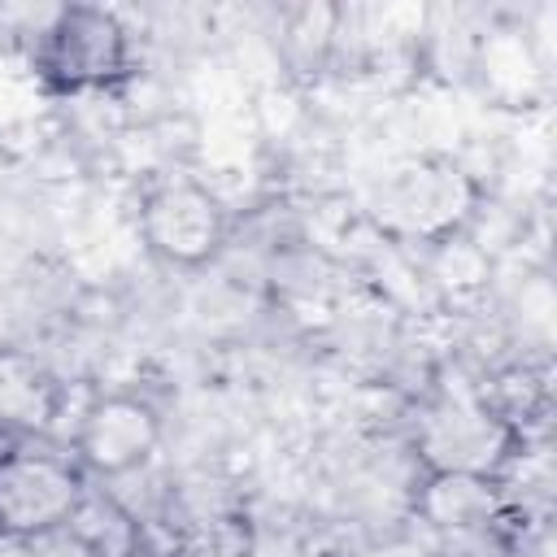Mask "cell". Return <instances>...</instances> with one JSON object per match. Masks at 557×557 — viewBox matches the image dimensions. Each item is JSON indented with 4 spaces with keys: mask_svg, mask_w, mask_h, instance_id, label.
Listing matches in <instances>:
<instances>
[{
    "mask_svg": "<svg viewBox=\"0 0 557 557\" xmlns=\"http://www.w3.org/2000/svg\"><path fill=\"white\" fill-rule=\"evenodd\" d=\"M126 57H131V44H126V26L117 22V13L70 4L44 30L39 65L57 87L83 91V87L113 83L126 70Z\"/></svg>",
    "mask_w": 557,
    "mask_h": 557,
    "instance_id": "cell-2",
    "label": "cell"
},
{
    "mask_svg": "<svg viewBox=\"0 0 557 557\" xmlns=\"http://www.w3.org/2000/svg\"><path fill=\"white\" fill-rule=\"evenodd\" d=\"M4 548H13V544H9V540H4V535H0V553H4Z\"/></svg>",
    "mask_w": 557,
    "mask_h": 557,
    "instance_id": "cell-9",
    "label": "cell"
},
{
    "mask_svg": "<svg viewBox=\"0 0 557 557\" xmlns=\"http://www.w3.org/2000/svg\"><path fill=\"white\" fill-rule=\"evenodd\" d=\"M57 409L61 383L52 379V370L22 348H0V431L35 440L52 431Z\"/></svg>",
    "mask_w": 557,
    "mask_h": 557,
    "instance_id": "cell-6",
    "label": "cell"
},
{
    "mask_svg": "<svg viewBox=\"0 0 557 557\" xmlns=\"http://www.w3.org/2000/svg\"><path fill=\"white\" fill-rule=\"evenodd\" d=\"M139 231L152 252L178 265H200L222 244V209L218 200L196 183H165L144 200Z\"/></svg>",
    "mask_w": 557,
    "mask_h": 557,
    "instance_id": "cell-5",
    "label": "cell"
},
{
    "mask_svg": "<svg viewBox=\"0 0 557 557\" xmlns=\"http://www.w3.org/2000/svg\"><path fill=\"white\" fill-rule=\"evenodd\" d=\"M161 418L139 396H100L83 409L74 435V461L91 474H126L152 457Z\"/></svg>",
    "mask_w": 557,
    "mask_h": 557,
    "instance_id": "cell-3",
    "label": "cell"
},
{
    "mask_svg": "<svg viewBox=\"0 0 557 557\" xmlns=\"http://www.w3.org/2000/svg\"><path fill=\"white\" fill-rule=\"evenodd\" d=\"M422 513L431 527L448 531L453 540L461 535H487L500 518V492L496 479H474V474H431L422 492Z\"/></svg>",
    "mask_w": 557,
    "mask_h": 557,
    "instance_id": "cell-7",
    "label": "cell"
},
{
    "mask_svg": "<svg viewBox=\"0 0 557 557\" xmlns=\"http://www.w3.org/2000/svg\"><path fill=\"white\" fill-rule=\"evenodd\" d=\"M418 448L431 461V474H474V479H496L505 461L513 457V431L474 409V405H448L426 418Z\"/></svg>",
    "mask_w": 557,
    "mask_h": 557,
    "instance_id": "cell-4",
    "label": "cell"
},
{
    "mask_svg": "<svg viewBox=\"0 0 557 557\" xmlns=\"http://www.w3.org/2000/svg\"><path fill=\"white\" fill-rule=\"evenodd\" d=\"M17 444H22L17 435H9V431H0V461H4V457H9V453H13Z\"/></svg>",
    "mask_w": 557,
    "mask_h": 557,
    "instance_id": "cell-8",
    "label": "cell"
},
{
    "mask_svg": "<svg viewBox=\"0 0 557 557\" xmlns=\"http://www.w3.org/2000/svg\"><path fill=\"white\" fill-rule=\"evenodd\" d=\"M83 500L87 470L70 453L22 440L0 461V535L9 544H30L65 531Z\"/></svg>",
    "mask_w": 557,
    "mask_h": 557,
    "instance_id": "cell-1",
    "label": "cell"
}]
</instances>
